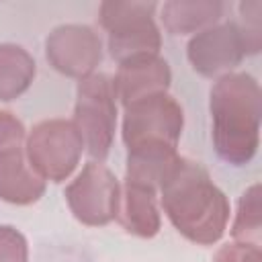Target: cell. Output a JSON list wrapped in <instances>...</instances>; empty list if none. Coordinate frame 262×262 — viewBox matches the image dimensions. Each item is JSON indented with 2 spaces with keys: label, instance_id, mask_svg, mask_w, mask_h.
Masks as SVG:
<instances>
[{
  "label": "cell",
  "instance_id": "2e32d148",
  "mask_svg": "<svg viewBox=\"0 0 262 262\" xmlns=\"http://www.w3.org/2000/svg\"><path fill=\"white\" fill-rule=\"evenodd\" d=\"M0 262H29L27 237L12 225H0Z\"/></svg>",
  "mask_w": 262,
  "mask_h": 262
},
{
  "label": "cell",
  "instance_id": "30bf717a",
  "mask_svg": "<svg viewBox=\"0 0 262 262\" xmlns=\"http://www.w3.org/2000/svg\"><path fill=\"white\" fill-rule=\"evenodd\" d=\"M172 82V72L166 59L160 55H141L119 63L113 78L117 100L127 106L145 96L168 92Z\"/></svg>",
  "mask_w": 262,
  "mask_h": 262
},
{
  "label": "cell",
  "instance_id": "4fadbf2b",
  "mask_svg": "<svg viewBox=\"0 0 262 262\" xmlns=\"http://www.w3.org/2000/svg\"><path fill=\"white\" fill-rule=\"evenodd\" d=\"M223 14L219 0H170L160 6V18L168 33L188 35L213 27Z\"/></svg>",
  "mask_w": 262,
  "mask_h": 262
},
{
  "label": "cell",
  "instance_id": "8fae6325",
  "mask_svg": "<svg viewBox=\"0 0 262 262\" xmlns=\"http://www.w3.org/2000/svg\"><path fill=\"white\" fill-rule=\"evenodd\" d=\"M45 192V180L27 160L25 143L0 151V199L10 205H31Z\"/></svg>",
  "mask_w": 262,
  "mask_h": 262
},
{
  "label": "cell",
  "instance_id": "e0dca14e",
  "mask_svg": "<svg viewBox=\"0 0 262 262\" xmlns=\"http://www.w3.org/2000/svg\"><path fill=\"white\" fill-rule=\"evenodd\" d=\"M213 262H262V254L258 246L231 242L217 250Z\"/></svg>",
  "mask_w": 262,
  "mask_h": 262
},
{
  "label": "cell",
  "instance_id": "7c38bea8",
  "mask_svg": "<svg viewBox=\"0 0 262 262\" xmlns=\"http://www.w3.org/2000/svg\"><path fill=\"white\" fill-rule=\"evenodd\" d=\"M117 219L127 233L137 237H154L162 225L158 211V190L139 182L125 180L121 186Z\"/></svg>",
  "mask_w": 262,
  "mask_h": 262
},
{
  "label": "cell",
  "instance_id": "9c48e42d",
  "mask_svg": "<svg viewBox=\"0 0 262 262\" xmlns=\"http://www.w3.org/2000/svg\"><path fill=\"white\" fill-rule=\"evenodd\" d=\"M45 57L53 70L70 78H88L102 59L100 37L86 25H61L45 39Z\"/></svg>",
  "mask_w": 262,
  "mask_h": 262
},
{
  "label": "cell",
  "instance_id": "ba28073f",
  "mask_svg": "<svg viewBox=\"0 0 262 262\" xmlns=\"http://www.w3.org/2000/svg\"><path fill=\"white\" fill-rule=\"evenodd\" d=\"M66 201L80 223L88 227H102L117 219L121 184L102 162L90 160L66 186Z\"/></svg>",
  "mask_w": 262,
  "mask_h": 262
},
{
  "label": "cell",
  "instance_id": "8992f818",
  "mask_svg": "<svg viewBox=\"0 0 262 262\" xmlns=\"http://www.w3.org/2000/svg\"><path fill=\"white\" fill-rule=\"evenodd\" d=\"M260 51V31H250L237 23H221L192 35L186 45V57L201 76L231 74L246 55Z\"/></svg>",
  "mask_w": 262,
  "mask_h": 262
},
{
  "label": "cell",
  "instance_id": "5b68a950",
  "mask_svg": "<svg viewBox=\"0 0 262 262\" xmlns=\"http://www.w3.org/2000/svg\"><path fill=\"white\" fill-rule=\"evenodd\" d=\"M72 121L82 135L84 151L92 162H102L111 151L117 127V94L111 76L92 74L78 82Z\"/></svg>",
  "mask_w": 262,
  "mask_h": 262
},
{
  "label": "cell",
  "instance_id": "9a60e30c",
  "mask_svg": "<svg viewBox=\"0 0 262 262\" xmlns=\"http://www.w3.org/2000/svg\"><path fill=\"white\" fill-rule=\"evenodd\" d=\"M260 184H252L239 196L235 219L231 225V237L237 244H250L260 248Z\"/></svg>",
  "mask_w": 262,
  "mask_h": 262
},
{
  "label": "cell",
  "instance_id": "ac0fdd59",
  "mask_svg": "<svg viewBox=\"0 0 262 262\" xmlns=\"http://www.w3.org/2000/svg\"><path fill=\"white\" fill-rule=\"evenodd\" d=\"M27 139V129L25 125L8 111H0V151L16 145V143H25Z\"/></svg>",
  "mask_w": 262,
  "mask_h": 262
},
{
  "label": "cell",
  "instance_id": "52a82bcc",
  "mask_svg": "<svg viewBox=\"0 0 262 262\" xmlns=\"http://www.w3.org/2000/svg\"><path fill=\"white\" fill-rule=\"evenodd\" d=\"M25 151L29 164L45 182H63L78 168L84 141L74 121L45 119L27 133Z\"/></svg>",
  "mask_w": 262,
  "mask_h": 262
},
{
  "label": "cell",
  "instance_id": "6da1fadb",
  "mask_svg": "<svg viewBox=\"0 0 262 262\" xmlns=\"http://www.w3.org/2000/svg\"><path fill=\"white\" fill-rule=\"evenodd\" d=\"M160 203L178 233L199 246L217 244L229 223V201L201 162L178 156L162 176Z\"/></svg>",
  "mask_w": 262,
  "mask_h": 262
},
{
  "label": "cell",
  "instance_id": "277c9868",
  "mask_svg": "<svg viewBox=\"0 0 262 262\" xmlns=\"http://www.w3.org/2000/svg\"><path fill=\"white\" fill-rule=\"evenodd\" d=\"M182 127V106L168 92H160L125 106L121 133L127 154L143 149H176Z\"/></svg>",
  "mask_w": 262,
  "mask_h": 262
},
{
  "label": "cell",
  "instance_id": "7a4b0ae2",
  "mask_svg": "<svg viewBox=\"0 0 262 262\" xmlns=\"http://www.w3.org/2000/svg\"><path fill=\"white\" fill-rule=\"evenodd\" d=\"M211 137L217 156L231 166H246L258 151L262 96L254 76L231 72L211 88Z\"/></svg>",
  "mask_w": 262,
  "mask_h": 262
},
{
  "label": "cell",
  "instance_id": "5bb4252c",
  "mask_svg": "<svg viewBox=\"0 0 262 262\" xmlns=\"http://www.w3.org/2000/svg\"><path fill=\"white\" fill-rule=\"evenodd\" d=\"M35 72V59L25 47L0 43V100H14L27 92Z\"/></svg>",
  "mask_w": 262,
  "mask_h": 262
},
{
  "label": "cell",
  "instance_id": "3957f363",
  "mask_svg": "<svg viewBox=\"0 0 262 262\" xmlns=\"http://www.w3.org/2000/svg\"><path fill=\"white\" fill-rule=\"evenodd\" d=\"M156 2H102L98 18L108 35V53L117 63L158 55L162 35L156 25Z\"/></svg>",
  "mask_w": 262,
  "mask_h": 262
}]
</instances>
